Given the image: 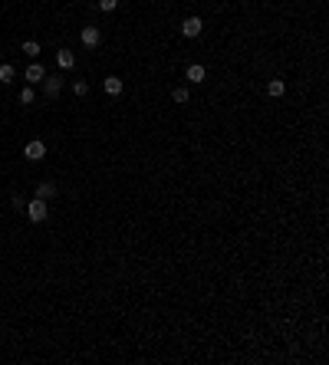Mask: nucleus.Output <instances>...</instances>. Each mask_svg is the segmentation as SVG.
I'll use <instances>...</instances> for the list:
<instances>
[{"label":"nucleus","mask_w":329,"mask_h":365,"mask_svg":"<svg viewBox=\"0 0 329 365\" xmlns=\"http://www.w3.org/2000/svg\"><path fill=\"white\" fill-rule=\"evenodd\" d=\"M13 79H17V69H13L10 63H4V66H0V82H4V86H10Z\"/></svg>","instance_id":"10"},{"label":"nucleus","mask_w":329,"mask_h":365,"mask_svg":"<svg viewBox=\"0 0 329 365\" xmlns=\"http://www.w3.org/2000/svg\"><path fill=\"white\" fill-rule=\"evenodd\" d=\"M23 155L30 158V161H40V158H46V142H26V148H23Z\"/></svg>","instance_id":"5"},{"label":"nucleus","mask_w":329,"mask_h":365,"mask_svg":"<svg viewBox=\"0 0 329 365\" xmlns=\"http://www.w3.org/2000/svg\"><path fill=\"white\" fill-rule=\"evenodd\" d=\"M23 53L30 56V59H37V56H40V43H37V40H26V43H23Z\"/></svg>","instance_id":"13"},{"label":"nucleus","mask_w":329,"mask_h":365,"mask_svg":"<svg viewBox=\"0 0 329 365\" xmlns=\"http://www.w3.org/2000/svg\"><path fill=\"white\" fill-rule=\"evenodd\" d=\"M201 30H204V20L201 17H188L185 23H181V33H185L188 40H194V37H201Z\"/></svg>","instance_id":"2"},{"label":"nucleus","mask_w":329,"mask_h":365,"mask_svg":"<svg viewBox=\"0 0 329 365\" xmlns=\"http://www.w3.org/2000/svg\"><path fill=\"white\" fill-rule=\"evenodd\" d=\"M106 93H109V96H118V93H122V79H118V76H106Z\"/></svg>","instance_id":"12"},{"label":"nucleus","mask_w":329,"mask_h":365,"mask_svg":"<svg viewBox=\"0 0 329 365\" xmlns=\"http://www.w3.org/2000/svg\"><path fill=\"white\" fill-rule=\"evenodd\" d=\"M26 217H30L33 224H43L46 217H50V210H46V201H40V198H33V201H26Z\"/></svg>","instance_id":"1"},{"label":"nucleus","mask_w":329,"mask_h":365,"mask_svg":"<svg viewBox=\"0 0 329 365\" xmlns=\"http://www.w3.org/2000/svg\"><path fill=\"white\" fill-rule=\"evenodd\" d=\"M33 99H37V96H33V89H30V86H23V89H20V102H23V105H30Z\"/></svg>","instance_id":"15"},{"label":"nucleus","mask_w":329,"mask_h":365,"mask_svg":"<svg viewBox=\"0 0 329 365\" xmlns=\"http://www.w3.org/2000/svg\"><path fill=\"white\" fill-rule=\"evenodd\" d=\"M10 204L17 207V210H23V207H26V198H23V194H13V198H10Z\"/></svg>","instance_id":"17"},{"label":"nucleus","mask_w":329,"mask_h":365,"mask_svg":"<svg viewBox=\"0 0 329 365\" xmlns=\"http://www.w3.org/2000/svg\"><path fill=\"white\" fill-rule=\"evenodd\" d=\"M56 63H59V69H73V66H76L73 50H59V53H56Z\"/></svg>","instance_id":"7"},{"label":"nucleus","mask_w":329,"mask_h":365,"mask_svg":"<svg viewBox=\"0 0 329 365\" xmlns=\"http://www.w3.org/2000/svg\"><path fill=\"white\" fill-rule=\"evenodd\" d=\"M23 79L30 82V86H37V82H43V79H46V69L40 66V63H30V66L23 69Z\"/></svg>","instance_id":"3"},{"label":"nucleus","mask_w":329,"mask_h":365,"mask_svg":"<svg viewBox=\"0 0 329 365\" xmlns=\"http://www.w3.org/2000/svg\"><path fill=\"white\" fill-rule=\"evenodd\" d=\"M185 76H188V82H204V66H201V63H191Z\"/></svg>","instance_id":"9"},{"label":"nucleus","mask_w":329,"mask_h":365,"mask_svg":"<svg viewBox=\"0 0 329 365\" xmlns=\"http://www.w3.org/2000/svg\"><path fill=\"white\" fill-rule=\"evenodd\" d=\"M73 93H76V96H79V99H82V96H89V86H86V82L79 79V82H73Z\"/></svg>","instance_id":"16"},{"label":"nucleus","mask_w":329,"mask_h":365,"mask_svg":"<svg viewBox=\"0 0 329 365\" xmlns=\"http://www.w3.org/2000/svg\"><path fill=\"white\" fill-rule=\"evenodd\" d=\"M171 99H174V102H188V99H191V93H188L185 86H178V89L171 93Z\"/></svg>","instance_id":"14"},{"label":"nucleus","mask_w":329,"mask_h":365,"mask_svg":"<svg viewBox=\"0 0 329 365\" xmlns=\"http://www.w3.org/2000/svg\"><path fill=\"white\" fill-rule=\"evenodd\" d=\"M37 198H40V201L56 198V185H53V181H43V185H37Z\"/></svg>","instance_id":"8"},{"label":"nucleus","mask_w":329,"mask_h":365,"mask_svg":"<svg viewBox=\"0 0 329 365\" xmlns=\"http://www.w3.org/2000/svg\"><path fill=\"white\" fill-rule=\"evenodd\" d=\"M79 40H82V46H99V40H102V33H99V26H82V33H79Z\"/></svg>","instance_id":"4"},{"label":"nucleus","mask_w":329,"mask_h":365,"mask_svg":"<svg viewBox=\"0 0 329 365\" xmlns=\"http://www.w3.org/2000/svg\"><path fill=\"white\" fill-rule=\"evenodd\" d=\"M115 7H118V0H99V10H115Z\"/></svg>","instance_id":"18"},{"label":"nucleus","mask_w":329,"mask_h":365,"mask_svg":"<svg viewBox=\"0 0 329 365\" xmlns=\"http://www.w3.org/2000/svg\"><path fill=\"white\" fill-rule=\"evenodd\" d=\"M283 93H286V82H283V79H270V86H267V96H274V99H280Z\"/></svg>","instance_id":"11"},{"label":"nucleus","mask_w":329,"mask_h":365,"mask_svg":"<svg viewBox=\"0 0 329 365\" xmlns=\"http://www.w3.org/2000/svg\"><path fill=\"white\" fill-rule=\"evenodd\" d=\"M43 86H46V99H59V93H63V79H56V76H46Z\"/></svg>","instance_id":"6"}]
</instances>
